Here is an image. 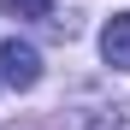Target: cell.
Segmentation results:
<instances>
[{
    "instance_id": "1",
    "label": "cell",
    "mask_w": 130,
    "mask_h": 130,
    "mask_svg": "<svg viewBox=\"0 0 130 130\" xmlns=\"http://www.w3.org/2000/svg\"><path fill=\"white\" fill-rule=\"evenodd\" d=\"M0 77L12 83V89H36L41 83V53L30 47V41H0Z\"/></svg>"
},
{
    "instance_id": "2",
    "label": "cell",
    "mask_w": 130,
    "mask_h": 130,
    "mask_svg": "<svg viewBox=\"0 0 130 130\" xmlns=\"http://www.w3.org/2000/svg\"><path fill=\"white\" fill-rule=\"evenodd\" d=\"M101 53L106 65H118V71H130V12H112L101 30Z\"/></svg>"
},
{
    "instance_id": "3",
    "label": "cell",
    "mask_w": 130,
    "mask_h": 130,
    "mask_svg": "<svg viewBox=\"0 0 130 130\" xmlns=\"http://www.w3.org/2000/svg\"><path fill=\"white\" fill-rule=\"evenodd\" d=\"M0 6H6L12 18H47V12H53V0H0Z\"/></svg>"
}]
</instances>
